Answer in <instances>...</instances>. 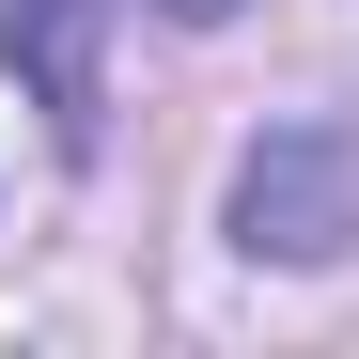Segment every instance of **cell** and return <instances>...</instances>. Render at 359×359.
I'll return each instance as SVG.
<instances>
[{
    "instance_id": "obj_1",
    "label": "cell",
    "mask_w": 359,
    "mask_h": 359,
    "mask_svg": "<svg viewBox=\"0 0 359 359\" xmlns=\"http://www.w3.org/2000/svg\"><path fill=\"white\" fill-rule=\"evenodd\" d=\"M234 234L281 250V266H328L344 234H359V172H344V141H313V126L250 141V172H234Z\"/></svg>"
},
{
    "instance_id": "obj_2",
    "label": "cell",
    "mask_w": 359,
    "mask_h": 359,
    "mask_svg": "<svg viewBox=\"0 0 359 359\" xmlns=\"http://www.w3.org/2000/svg\"><path fill=\"white\" fill-rule=\"evenodd\" d=\"M94 32H109V0H0V63L47 94L63 141H94Z\"/></svg>"
},
{
    "instance_id": "obj_3",
    "label": "cell",
    "mask_w": 359,
    "mask_h": 359,
    "mask_svg": "<svg viewBox=\"0 0 359 359\" xmlns=\"http://www.w3.org/2000/svg\"><path fill=\"white\" fill-rule=\"evenodd\" d=\"M172 16H234V0H172Z\"/></svg>"
}]
</instances>
